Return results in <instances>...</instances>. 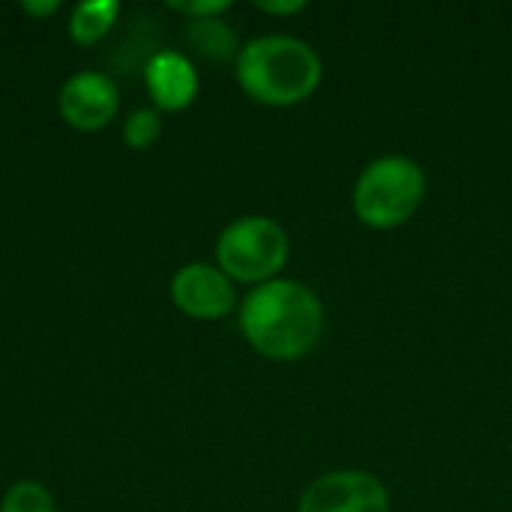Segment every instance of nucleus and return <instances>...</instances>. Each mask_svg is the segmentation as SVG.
<instances>
[{"mask_svg":"<svg viewBox=\"0 0 512 512\" xmlns=\"http://www.w3.org/2000/svg\"><path fill=\"white\" fill-rule=\"evenodd\" d=\"M243 93L261 105H297L309 99L324 75L318 51L297 36H258L234 60Z\"/></svg>","mask_w":512,"mask_h":512,"instance_id":"f03ea898","label":"nucleus"},{"mask_svg":"<svg viewBox=\"0 0 512 512\" xmlns=\"http://www.w3.org/2000/svg\"><path fill=\"white\" fill-rule=\"evenodd\" d=\"M18 9L30 18H51L54 12H60V0H21Z\"/></svg>","mask_w":512,"mask_h":512,"instance_id":"2eb2a0df","label":"nucleus"},{"mask_svg":"<svg viewBox=\"0 0 512 512\" xmlns=\"http://www.w3.org/2000/svg\"><path fill=\"white\" fill-rule=\"evenodd\" d=\"M57 108L66 126L78 132H99L117 117L120 93L105 72L84 69L60 84Z\"/></svg>","mask_w":512,"mask_h":512,"instance_id":"423d86ee","label":"nucleus"},{"mask_svg":"<svg viewBox=\"0 0 512 512\" xmlns=\"http://www.w3.org/2000/svg\"><path fill=\"white\" fill-rule=\"evenodd\" d=\"M297 512H390V492L375 474L330 471L303 492Z\"/></svg>","mask_w":512,"mask_h":512,"instance_id":"39448f33","label":"nucleus"},{"mask_svg":"<svg viewBox=\"0 0 512 512\" xmlns=\"http://www.w3.org/2000/svg\"><path fill=\"white\" fill-rule=\"evenodd\" d=\"M144 87L156 111H183L198 96V72L180 51H156L144 66Z\"/></svg>","mask_w":512,"mask_h":512,"instance_id":"6e6552de","label":"nucleus"},{"mask_svg":"<svg viewBox=\"0 0 512 512\" xmlns=\"http://www.w3.org/2000/svg\"><path fill=\"white\" fill-rule=\"evenodd\" d=\"M162 135V114L156 108H135L123 123V141L129 150H150Z\"/></svg>","mask_w":512,"mask_h":512,"instance_id":"9b49d317","label":"nucleus"},{"mask_svg":"<svg viewBox=\"0 0 512 512\" xmlns=\"http://www.w3.org/2000/svg\"><path fill=\"white\" fill-rule=\"evenodd\" d=\"M288 234L270 216H240L216 240V267L231 282L264 285L288 261Z\"/></svg>","mask_w":512,"mask_h":512,"instance_id":"20e7f679","label":"nucleus"},{"mask_svg":"<svg viewBox=\"0 0 512 512\" xmlns=\"http://www.w3.org/2000/svg\"><path fill=\"white\" fill-rule=\"evenodd\" d=\"M186 39H189V45L195 48V54H201L204 60H213V63L237 60V54H240L237 33H234V27L225 24L222 18L189 21Z\"/></svg>","mask_w":512,"mask_h":512,"instance_id":"1a4fd4ad","label":"nucleus"},{"mask_svg":"<svg viewBox=\"0 0 512 512\" xmlns=\"http://www.w3.org/2000/svg\"><path fill=\"white\" fill-rule=\"evenodd\" d=\"M240 330L261 357L291 363L318 345L324 333V306L309 285L297 279H270L243 297Z\"/></svg>","mask_w":512,"mask_h":512,"instance_id":"f257e3e1","label":"nucleus"},{"mask_svg":"<svg viewBox=\"0 0 512 512\" xmlns=\"http://www.w3.org/2000/svg\"><path fill=\"white\" fill-rule=\"evenodd\" d=\"M0 512H57L54 498L45 486L33 480H21L9 486V492L0 501Z\"/></svg>","mask_w":512,"mask_h":512,"instance_id":"f8f14e48","label":"nucleus"},{"mask_svg":"<svg viewBox=\"0 0 512 512\" xmlns=\"http://www.w3.org/2000/svg\"><path fill=\"white\" fill-rule=\"evenodd\" d=\"M426 198V174L408 156L369 162L354 183V213L363 225L390 231L405 225Z\"/></svg>","mask_w":512,"mask_h":512,"instance_id":"7ed1b4c3","label":"nucleus"},{"mask_svg":"<svg viewBox=\"0 0 512 512\" xmlns=\"http://www.w3.org/2000/svg\"><path fill=\"white\" fill-rule=\"evenodd\" d=\"M171 300L183 315L195 321H219L228 312H234L237 294L234 282L216 264L192 261L174 273Z\"/></svg>","mask_w":512,"mask_h":512,"instance_id":"0eeeda50","label":"nucleus"},{"mask_svg":"<svg viewBox=\"0 0 512 512\" xmlns=\"http://www.w3.org/2000/svg\"><path fill=\"white\" fill-rule=\"evenodd\" d=\"M120 15V3L117 0H84L69 12V36L78 45H93L99 42L117 21Z\"/></svg>","mask_w":512,"mask_h":512,"instance_id":"9d476101","label":"nucleus"},{"mask_svg":"<svg viewBox=\"0 0 512 512\" xmlns=\"http://www.w3.org/2000/svg\"><path fill=\"white\" fill-rule=\"evenodd\" d=\"M174 12L186 15L189 21H201V18H219L222 12L231 9L228 0H171L168 3Z\"/></svg>","mask_w":512,"mask_h":512,"instance_id":"ddd939ff","label":"nucleus"},{"mask_svg":"<svg viewBox=\"0 0 512 512\" xmlns=\"http://www.w3.org/2000/svg\"><path fill=\"white\" fill-rule=\"evenodd\" d=\"M255 6L270 15H297L306 9V0H258Z\"/></svg>","mask_w":512,"mask_h":512,"instance_id":"4468645a","label":"nucleus"}]
</instances>
